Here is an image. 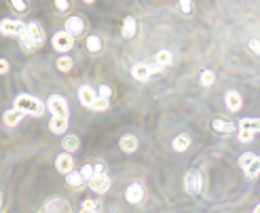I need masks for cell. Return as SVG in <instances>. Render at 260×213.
<instances>
[{"label": "cell", "instance_id": "7", "mask_svg": "<svg viewBox=\"0 0 260 213\" xmlns=\"http://www.w3.org/2000/svg\"><path fill=\"white\" fill-rule=\"evenodd\" d=\"M55 169L63 173V175H68L70 171H74V158L70 152H61L55 156Z\"/></svg>", "mask_w": 260, "mask_h": 213}, {"label": "cell", "instance_id": "6", "mask_svg": "<svg viewBox=\"0 0 260 213\" xmlns=\"http://www.w3.org/2000/svg\"><path fill=\"white\" fill-rule=\"evenodd\" d=\"M184 188L190 196H197L201 192V173L199 171H188L184 175Z\"/></svg>", "mask_w": 260, "mask_h": 213}, {"label": "cell", "instance_id": "11", "mask_svg": "<svg viewBox=\"0 0 260 213\" xmlns=\"http://www.w3.org/2000/svg\"><path fill=\"white\" fill-rule=\"evenodd\" d=\"M125 198H127V203H131V205L142 203L144 201V186L138 184V182L129 184V186H127V190H125Z\"/></svg>", "mask_w": 260, "mask_h": 213}, {"label": "cell", "instance_id": "46", "mask_svg": "<svg viewBox=\"0 0 260 213\" xmlns=\"http://www.w3.org/2000/svg\"><path fill=\"white\" fill-rule=\"evenodd\" d=\"M25 2H28V0H25Z\"/></svg>", "mask_w": 260, "mask_h": 213}, {"label": "cell", "instance_id": "40", "mask_svg": "<svg viewBox=\"0 0 260 213\" xmlns=\"http://www.w3.org/2000/svg\"><path fill=\"white\" fill-rule=\"evenodd\" d=\"M95 173H98V175H106V163L98 160V163H95Z\"/></svg>", "mask_w": 260, "mask_h": 213}, {"label": "cell", "instance_id": "21", "mask_svg": "<svg viewBox=\"0 0 260 213\" xmlns=\"http://www.w3.org/2000/svg\"><path fill=\"white\" fill-rule=\"evenodd\" d=\"M66 182H68L70 188H82L87 179L82 177V173H80V171H70L68 175H66Z\"/></svg>", "mask_w": 260, "mask_h": 213}, {"label": "cell", "instance_id": "19", "mask_svg": "<svg viewBox=\"0 0 260 213\" xmlns=\"http://www.w3.org/2000/svg\"><path fill=\"white\" fill-rule=\"evenodd\" d=\"M190 144H193V141H190V135L182 133V135H178V137L171 141V148H174L176 152H186L190 148Z\"/></svg>", "mask_w": 260, "mask_h": 213}, {"label": "cell", "instance_id": "16", "mask_svg": "<svg viewBox=\"0 0 260 213\" xmlns=\"http://www.w3.org/2000/svg\"><path fill=\"white\" fill-rule=\"evenodd\" d=\"M28 114H23L21 110H17V108H11L9 112H4V125L6 127H17V125H21V120L25 118Z\"/></svg>", "mask_w": 260, "mask_h": 213}, {"label": "cell", "instance_id": "17", "mask_svg": "<svg viewBox=\"0 0 260 213\" xmlns=\"http://www.w3.org/2000/svg\"><path fill=\"white\" fill-rule=\"evenodd\" d=\"M119 148H120V150H123L125 154L136 152V150H138V137H136V135H131V133L123 135V137L119 139Z\"/></svg>", "mask_w": 260, "mask_h": 213}, {"label": "cell", "instance_id": "44", "mask_svg": "<svg viewBox=\"0 0 260 213\" xmlns=\"http://www.w3.org/2000/svg\"><path fill=\"white\" fill-rule=\"evenodd\" d=\"M85 2H87V4H93V2H95V0H85Z\"/></svg>", "mask_w": 260, "mask_h": 213}, {"label": "cell", "instance_id": "13", "mask_svg": "<svg viewBox=\"0 0 260 213\" xmlns=\"http://www.w3.org/2000/svg\"><path fill=\"white\" fill-rule=\"evenodd\" d=\"M136 32H138V21L133 19L131 15H127L123 19V28H120V36L125 38V40H131L133 36H136Z\"/></svg>", "mask_w": 260, "mask_h": 213}, {"label": "cell", "instance_id": "28", "mask_svg": "<svg viewBox=\"0 0 260 213\" xmlns=\"http://www.w3.org/2000/svg\"><path fill=\"white\" fill-rule=\"evenodd\" d=\"M44 213H70V205L66 201H61L60 203V209H53V203H47L44 205Z\"/></svg>", "mask_w": 260, "mask_h": 213}, {"label": "cell", "instance_id": "24", "mask_svg": "<svg viewBox=\"0 0 260 213\" xmlns=\"http://www.w3.org/2000/svg\"><path fill=\"white\" fill-rule=\"evenodd\" d=\"M19 38V42H21V47H23V51H34V49H38L36 47V42L32 40V36H30V32H28V28H25L21 34L17 36Z\"/></svg>", "mask_w": 260, "mask_h": 213}, {"label": "cell", "instance_id": "8", "mask_svg": "<svg viewBox=\"0 0 260 213\" xmlns=\"http://www.w3.org/2000/svg\"><path fill=\"white\" fill-rule=\"evenodd\" d=\"M63 30L70 32L74 38L76 36H80L82 32H85V19L79 17V15H72V17H68L66 21H63Z\"/></svg>", "mask_w": 260, "mask_h": 213}, {"label": "cell", "instance_id": "3", "mask_svg": "<svg viewBox=\"0 0 260 213\" xmlns=\"http://www.w3.org/2000/svg\"><path fill=\"white\" fill-rule=\"evenodd\" d=\"M51 44H53V49L57 51V53L66 55L68 51L74 49V36L70 34V32H66V30H60V32H55V34H53Z\"/></svg>", "mask_w": 260, "mask_h": 213}, {"label": "cell", "instance_id": "29", "mask_svg": "<svg viewBox=\"0 0 260 213\" xmlns=\"http://www.w3.org/2000/svg\"><path fill=\"white\" fill-rule=\"evenodd\" d=\"M254 131H250V129H243V127H239V131H237V139L241 141V144H250V141L254 139Z\"/></svg>", "mask_w": 260, "mask_h": 213}, {"label": "cell", "instance_id": "26", "mask_svg": "<svg viewBox=\"0 0 260 213\" xmlns=\"http://www.w3.org/2000/svg\"><path fill=\"white\" fill-rule=\"evenodd\" d=\"M85 44H87L89 53H100V51H101V38L100 36H89L85 40Z\"/></svg>", "mask_w": 260, "mask_h": 213}, {"label": "cell", "instance_id": "25", "mask_svg": "<svg viewBox=\"0 0 260 213\" xmlns=\"http://www.w3.org/2000/svg\"><path fill=\"white\" fill-rule=\"evenodd\" d=\"M243 171H245V177H250V179L258 177V175H260V158L256 156V158H254L252 163H250V167H245Z\"/></svg>", "mask_w": 260, "mask_h": 213}, {"label": "cell", "instance_id": "36", "mask_svg": "<svg viewBox=\"0 0 260 213\" xmlns=\"http://www.w3.org/2000/svg\"><path fill=\"white\" fill-rule=\"evenodd\" d=\"M247 47H250V51H252L254 55L260 57V38H252V40L247 42Z\"/></svg>", "mask_w": 260, "mask_h": 213}, {"label": "cell", "instance_id": "5", "mask_svg": "<svg viewBox=\"0 0 260 213\" xmlns=\"http://www.w3.org/2000/svg\"><path fill=\"white\" fill-rule=\"evenodd\" d=\"M23 30H25V23L17 21V19L4 17L2 21H0V32H2V36H19Z\"/></svg>", "mask_w": 260, "mask_h": 213}, {"label": "cell", "instance_id": "4", "mask_svg": "<svg viewBox=\"0 0 260 213\" xmlns=\"http://www.w3.org/2000/svg\"><path fill=\"white\" fill-rule=\"evenodd\" d=\"M47 110L53 116H66L70 114V108H68V101L61 97V95H51L49 101H47Z\"/></svg>", "mask_w": 260, "mask_h": 213}, {"label": "cell", "instance_id": "2", "mask_svg": "<svg viewBox=\"0 0 260 213\" xmlns=\"http://www.w3.org/2000/svg\"><path fill=\"white\" fill-rule=\"evenodd\" d=\"M161 72H163V70L159 68L155 61H152V63L142 61V63H136V66L131 68V76H133V78H136L138 82H148L152 76H155V74H161Z\"/></svg>", "mask_w": 260, "mask_h": 213}, {"label": "cell", "instance_id": "22", "mask_svg": "<svg viewBox=\"0 0 260 213\" xmlns=\"http://www.w3.org/2000/svg\"><path fill=\"white\" fill-rule=\"evenodd\" d=\"M171 61H174V57H171V53L169 51H159V53L155 55V63L161 70H165V68H169L171 66Z\"/></svg>", "mask_w": 260, "mask_h": 213}, {"label": "cell", "instance_id": "37", "mask_svg": "<svg viewBox=\"0 0 260 213\" xmlns=\"http://www.w3.org/2000/svg\"><path fill=\"white\" fill-rule=\"evenodd\" d=\"M178 4H180V11L184 13V15H188V13L193 11V0H180Z\"/></svg>", "mask_w": 260, "mask_h": 213}, {"label": "cell", "instance_id": "1", "mask_svg": "<svg viewBox=\"0 0 260 213\" xmlns=\"http://www.w3.org/2000/svg\"><path fill=\"white\" fill-rule=\"evenodd\" d=\"M13 108L21 110V112L28 114V116H42L44 114V104L40 99H36L34 95H28V93L17 95L15 101H13Z\"/></svg>", "mask_w": 260, "mask_h": 213}, {"label": "cell", "instance_id": "30", "mask_svg": "<svg viewBox=\"0 0 260 213\" xmlns=\"http://www.w3.org/2000/svg\"><path fill=\"white\" fill-rule=\"evenodd\" d=\"M216 82V74L212 72V70H203L201 72V85L203 87H212Z\"/></svg>", "mask_w": 260, "mask_h": 213}, {"label": "cell", "instance_id": "38", "mask_svg": "<svg viewBox=\"0 0 260 213\" xmlns=\"http://www.w3.org/2000/svg\"><path fill=\"white\" fill-rule=\"evenodd\" d=\"M11 6H13L15 11L23 13V11H25V0H11Z\"/></svg>", "mask_w": 260, "mask_h": 213}, {"label": "cell", "instance_id": "39", "mask_svg": "<svg viewBox=\"0 0 260 213\" xmlns=\"http://www.w3.org/2000/svg\"><path fill=\"white\" fill-rule=\"evenodd\" d=\"M55 9L57 11H68L70 9V0H55Z\"/></svg>", "mask_w": 260, "mask_h": 213}, {"label": "cell", "instance_id": "32", "mask_svg": "<svg viewBox=\"0 0 260 213\" xmlns=\"http://www.w3.org/2000/svg\"><path fill=\"white\" fill-rule=\"evenodd\" d=\"M80 173H82V177L87 179V184L91 182V179L98 175V173H95V165H82V169H80Z\"/></svg>", "mask_w": 260, "mask_h": 213}, {"label": "cell", "instance_id": "42", "mask_svg": "<svg viewBox=\"0 0 260 213\" xmlns=\"http://www.w3.org/2000/svg\"><path fill=\"white\" fill-rule=\"evenodd\" d=\"M80 213H100V211H91V209H80Z\"/></svg>", "mask_w": 260, "mask_h": 213}, {"label": "cell", "instance_id": "27", "mask_svg": "<svg viewBox=\"0 0 260 213\" xmlns=\"http://www.w3.org/2000/svg\"><path fill=\"white\" fill-rule=\"evenodd\" d=\"M239 127L250 129V131H254V133H260V118H241Z\"/></svg>", "mask_w": 260, "mask_h": 213}, {"label": "cell", "instance_id": "15", "mask_svg": "<svg viewBox=\"0 0 260 213\" xmlns=\"http://www.w3.org/2000/svg\"><path fill=\"white\" fill-rule=\"evenodd\" d=\"M68 129V118L66 116H51L49 120V131L55 135H63Z\"/></svg>", "mask_w": 260, "mask_h": 213}, {"label": "cell", "instance_id": "43", "mask_svg": "<svg viewBox=\"0 0 260 213\" xmlns=\"http://www.w3.org/2000/svg\"><path fill=\"white\" fill-rule=\"evenodd\" d=\"M254 213H260V203L256 205V207H254Z\"/></svg>", "mask_w": 260, "mask_h": 213}, {"label": "cell", "instance_id": "31", "mask_svg": "<svg viewBox=\"0 0 260 213\" xmlns=\"http://www.w3.org/2000/svg\"><path fill=\"white\" fill-rule=\"evenodd\" d=\"M110 108V99H106V97H98L95 99V104L91 110H95V112H106V110Z\"/></svg>", "mask_w": 260, "mask_h": 213}, {"label": "cell", "instance_id": "18", "mask_svg": "<svg viewBox=\"0 0 260 213\" xmlns=\"http://www.w3.org/2000/svg\"><path fill=\"white\" fill-rule=\"evenodd\" d=\"M25 28H28L30 36H32V40L36 42V47H40V44L44 42V32H42V28H40V25H38V23H34V21L25 23Z\"/></svg>", "mask_w": 260, "mask_h": 213}, {"label": "cell", "instance_id": "14", "mask_svg": "<svg viewBox=\"0 0 260 213\" xmlns=\"http://www.w3.org/2000/svg\"><path fill=\"white\" fill-rule=\"evenodd\" d=\"M89 188H91L93 192H98V194H104V192H108V188H110V177L108 175H95L91 182H89Z\"/></svg>", "mask_w": 260, "mask_h": 213}, {"label": "cell", "instance_id": "20", "mask_svg": "<svg viewBox=\"0 0 260 213\" xmlns=\"http://www.w3.org/2000/svg\"><path fill=\"white\" fill-rule=\"evenodd\" d=\"M61 148H63V152H76L80 148V139L76 137V135H63V141H61Z\"/></svg>", "mask_w": 260, "mask_h": 213}, {"label": "cell", "instance_id": "45", "mask_svg": "<svg viewBox=\"0 0 260 213\" xmlns=\"http://www.w3.org/2000/svg\"><path fill=\"white\" fill-rule=\"evenodd\" d=\"M112 213H117V211H112Z\"/></svg>", "mask_w": 260, "mask_h": 213}, {"label": "cell", "instance_id": "9", "mask_svg": "<svg viewBox=\"0 0 260 213\" xmlns=\"http://www.w3.org/2000/svg\"><path fill=\"white\" fill-rule=\"evenodd\" d=\"M100 95H98V89H93V87H89V85H82L79 89V99H80V104L91 110L93 104H95V99H98Z\"/></svg>", "mask_w": 260, "mask_h": 213}, {"label": "cell", "instance_id": "12", "mask_svg": "<svg viewBox=\"0 0 260 213\" xmlns=\"http://www.w3.org/2000/svg\"><path fill=\"white\" fill-rule=\"evenodd\" d=\"M224 104L231 112H239L241 106H243V97L239 95V91H233L231 89V91H226V95H224Z\"/></svg>", "mask_w": 260, "mask_h": 213}, {"label": "cell", "instance_id": "41", "mask_svg": "<svg viewBox=\"0 0 260 213\" xmlns=\"http://www.w3.org/2000/svg\"><path fill=\"white\" fill-rule=\"evenodd\" d=\"M0 72L9 74V61H6V59H0Z\"/></svg>", "mask_w": 260, "mask_h": 213}, {"label": "cell", "instance_id": "23", "mask_svg": "<svg viewBox=\"0 0 260 213\" xmlns=\"http://www.w3.org/2000/svg\"><path fill=\"white\" fill-rule=\"evenodd\" d=\"M55 68L60 70V72H70V70L74 68V59H72V57H68V53H66V55L57 57V61H55Z\"/></svg>", "mask_w": 260, "mask_h": 213}, {"label": "cell", "instance_id": "35", "mask_svg": "<svg viewBox=\"0 0 260 213\" xmlns=\"http://www.w3.org/2000/svg\"><path fill=\"white\" fill-rule=\"evenodd\" d=\"M98 95H100V97L110 99V97H112V89L108 87V85H100V87H98Z\"/></svg>", "mask_w": 260, "mask_h": 213}, {"label": "cell", "instance_id": "33", "mask_svg": "<svg viewBox=\"0 0 260 213\" xmlns=\"http://www.w3.org/2000/svg\"><path fill=\"white\" fill-rule=\"evenodd\" d=\"M256 158V154H252V152H245V154H241V158H239V167L241 169H245V167H250V163Z\"/></svg>", "mask_w": 260, "mask_h": 213}, {"label": "cell", "instance_id": "10", "mask_svg": "<svg viewBox=\"0 0 260 213\" xmlns=\"http://www.w3.org/2000/svg\"><path fill=\"white\" fill-rule=\"evenodd\" d=\"M212 127H214V131H218V133H237L239 131V125H235L233 120H228V118H222V116H216V118L212 120Z\"/></svg>", "mask_w": 260, "mask_h": 213}, {"label": "cell", "instance_id": "34", "mask_svg": "<svg viewBox=\"0 0 260 213\" xmlns=\"http://www.w3.org/2000/svg\"><path fill=\"white\" fill-rule=\"evenodd\" d=\"M82 209H91V211H100V203L95 198H85L82 201Z\"/></svg>", "mask_w": 260, "mask_h": 213}]
</instances>
